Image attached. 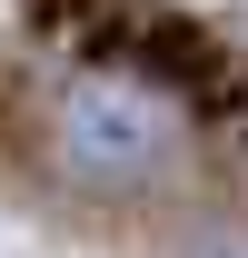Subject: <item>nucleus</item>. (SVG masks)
<instances>
[{
  "mask_svg": "<svg viewBox=\"0 0 248 258\" xmlns=\"http://www.w3.org/2000/svg\"><path fill=\"white\" fill-rule=\"evenodd\" d=\"M60 169L70 189L90 199H139L169 179V159H179V99H169V80H149V70H80L60 90Z\"/></svg>",
  "mask_w": 248,
  "mask_h": 258,
  "instance_id": "nucleus-1",
  "label": "nucleus"
},
{
  "mask_svg": "<svg viewBox=\"0 0 248 258\" xmlns=\"http://www.w3.org/2000/svg\"><path fill=\"white\" fill-rule=\"evenodd\" d=\"M189 258H248V228H218V238H199Z\"/></svg>",
  "mask_w": 248,
  "mask_h": 258,
  "instance_id": "nucleus-2",
  "label": "nucleus"
}]
</instances>
